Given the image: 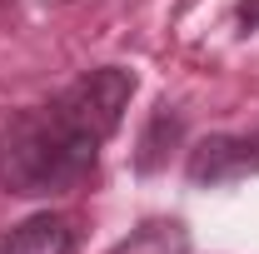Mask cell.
<instances>
[{
    "mask_svg": "<svg viewBox=\"0 0 259 254\" xmlns=\"http://www.w3.org/2000/svg\"><path fill=\"white\" fill-rule=\"evenodd\" d=\"M100 159V145L85 140L45 100L35 110L10 115L0 130V190L20 199H50L75 190Z\"/></svg>",
    "mask_w": 259,
    "mask_h": 254,
    "instance_id": "6da1fadb",
    "label": "cell"
},
{
    "mask_svg": "<svg viewBox=\"0 0 259 254\" xmlns=\"http://www.w3.org/2000/svg\"><path fill=\"white\" fill-rule=\"evenodd\" d=\"M0 254H75V224L65 215H30L0 234Z\"/></svg>",
    "mask_w": 259,
    "mask_h": 254,
    "instance_id": "277c9868",
    "label": "cell"
},
{
    "mask_svg": "<svg viewBox=\"0 0 259 254\" xmlns=\"http://www.w3.org/2000/svg\"><path fill=\"white\" fill-rule=\"evenodd\" d=\"M115 254H190V234L180 220H150L130 229V239H120Z\"/></svg>",
    "mask_w": 259,
    "mask_h": 254,
    "instance_id": "8992f818",
    "label": "cell"
},
{
    "mask_svg": "<svg viewBox=\"0 0 259 254\" xmlns=\"http://www.w3.org/2000/svg\"><path fill=\"white\" fill-rule=\"evenodd\" d=\"M194 190H220V185H239L259 175V130L249 135H204L185 159Z\"/></svg>",
    "mask_w": 259,
    "mask_h": 254,
    "instance_id": "3957f363",
    "label": "cell"
},
{
    "mask_svg": "<svg viewBox=\"0 0 259 254\" xmlns=\"http://www.w3.org/2000/svg\"><path fill=\"white\" fill-rule=\"evenodd\" d=\"M130 95H135V70H125V65H100V70H85L80 80H70L60 95H50V105L85 140L105 145L120 130V120H125Z\"/></svg>",
    "mask_w": 259,
    "mask_h": 254,
    "instance_id": "7a4b0ae2",
    "label": "cell"
},
{
    "mask_svg": "<svg viewBox=\"0 0 259 254\" xmlns=\"http://www.w3.org/2000/svg\"><path fill=\"white\" fill-rule=\"evenodd\" d=\"M239 25L244 30H259V0H239Z\"/></svg>",
    "mask_w": 259,
    "mask_h": 254,
    "instance_id": "52a82bcc",
    "label": "cell"
},
{
    "mask_svg": "<svg viewBox=\"0 0 259 254\" xmlns=\"http://www.w3.org/2000/svg\"><path fill=\"white\" fill-rule=\"evenodd\" d=\"M180 135H185V115L164 100V105H155V115H150V125L140 130V150H135V170L140 175H155L164 159H169V150L180 145Z\"/></svg>",
    "mask_w": 259,
    "mask_h": 254,
    "instance_id": "5b68a950",
    "label": "cell"
}]
</instances>
